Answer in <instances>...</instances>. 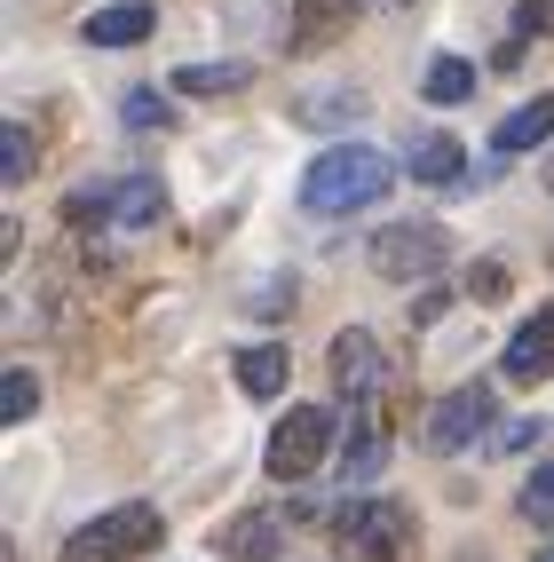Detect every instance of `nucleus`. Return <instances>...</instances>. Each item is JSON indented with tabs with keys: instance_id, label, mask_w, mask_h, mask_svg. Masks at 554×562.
<instances>
[{
	"instance_id": "nucleus-13",
	"label": "nucleus",
	"mask_w": 554,
	"mask_h": 562,
	"mask_svg": "<svg viewBox=\"0 0 554 562\" xmlns=\"http://www.w3.org/2000/svg\"><path fill=\"white\" fill-rule=\"evenodd\" d=\"M357 9H364V0H302V9H293L302 24H293L285 41H293V48H317V41H332V32H341Z\"/></svg>"
},
{
	"instance_id": "nucleus-14",
	"label": "nucleus",
	"mask_w": 554,
	"mask_h": 562,
	"mask_svg": "<svg viewBox=\"0 0 554 562\" xmlns=\"http://www.w3.org/2000/svg\"><path fill=\"white\" fill-rule=\"evenodd\" d=\"M467 151H460V135H420V151H412V182H428V191H443V182H460Z\"/></svg>"
},
{
	"instance_id": "nucleus-26",
	"label": "nucleus",
	"mask_w": 554,
	"mask_h": 562,
	"mask_svg": "<svg viewBox=\"0 0 554 562\" xmlns=\"http://www.w3.org/2000/svg\"><path fill=\"white\" fill-rule=\"evenodd\" d=\"M539 562H554V547H539Z\"/></svg>"
},
{
	"instance_id": "nucleus-3",
	"label": "nucleus",
	"mask_w": 554,
	"mask_h": 562,
	"mask_svg": "<svg viewBox=\"0 0 554 562\" xmlns=\"http://www.w3.org/2000/svg\"><path fill=\"white\" fill-rule=\"evenodd\" d=\"M381 278L396 285H420V278H443V261H452V231H436V222H388V231L364 246Z\"/></svg>"
},
{
	"instance_id": "nucleus-7",
	"label": "nucleus",
	"mask_w": 554,
	"mask_h": 562,
	"mask_svg": "<svg viewBox=\"0 0 554 562\" xmlns=\"http://www.w3.org/2000/svg\"><path fill=\"white\" fill-rule=\"evenodd\" d=\"M428 443L436 452H467V443H491V389H452L428 412Z\"/></svg>"
},
{
	"instance_id": "nucleus-11",
	"label": "nucleus",
	"mask_w": 554,
	"mask_h": 562,
	"mask_svg": "<svg viewBox=\"0 0 554 562\" xmlns=\"http://www.w3.org/2000/svg\"><path fill=\"white\" fill-rule=\"evenodd\" d=\"M546 135H554V95H531L523 111H507V120H499V135H491V159L507 167V159H523V151H539Z\"/></svg>"
},
{
	"instance_id": "nucleus-2",
	"label": "nucleus",
	"mask_w": 554,
	"mask_h": 562,
	"mask_svg": "<svg viewBox=\"0 0 554 562\" xmlns=\"http://www.w3.org/2000/svg\"><path fill=\"white\" fill-rule=\"evenodd\" d=\"M167 539V522H159V507H111V515H95V522H80V531L64 539V562H127V554H151Z\"/></svg>"
},
{
	"instance_id": "nucleus-19",
	"label": "nucleus",
	"mask_w": 554,
	"mask_h": 562,
	"mask_svg": "<svg viewBox=\"0 0 554 562\" xmlns=\"http://www.w3.org/2000/svg\"><path fill=\"white\" fill-rule=\"evenodd\" d=\"M357 111H364V95L357 88H341V95H302V103H293V120H357Z\"/></svg>"
},
{
	"instance_id": "nucleus-15",
	"label": "nucleus",
	"mask_w": 554,
	"mask_h": 562,
	"mask_svg": "<svg viewBox=\"0 0 554 562\" xmlns=\"http://www.w3.org/2000/svg\"><path fill=\"white\" fill-rule=\"evenodd\" d=\"M381 460H388V436L373 428V412H357L349 452H341V475H349V483H373V475H381Z\"/></svg>"
},
{
	"instance_id": "nucleus-25",
	"label": "nucleus",
	"mask_w": 554,
	"mask_h": 562,
	"mask_svg": "<svg viewBox=\"0 0 554 562\" xmlns=\"http://www.w3.org/2000/svg\"><path fill=\"white\" fill-rule=\"evenodd\" d=\"M523 443H539V420H507V428H491V452H523Z\"/></svg>"
},
{
	"instance_id": "nucleus-21",
	"label": "nucleus",
	"mask_w": 554,
	"mask_h": 562,
	"mask_svg": "<svg viewBox=\"0 0 554 562\" xmlns=\"http://www.w3.org/2000/svg\"><path fill=\"white\" fill-rule=\"evenodd\" d=\"M0 412H9V420H32V412H41V381H32V372H9V381H0Z\"/></svg>"
},
{
	"instance_id": "nucleus-23",
	"label": "nucleus",
	"mask_w": 554,
	"mask_h": 562,
	"mask_svg": "<svg viewBox=\"0 0 554 562\" xmlns=\"http://www.w3.org/2000/svg\"><path fill=\"white\" fill-rule=\"evenodd\" d=\"M0 175H9V182L32 175V135L24 127H0Z\"/></svg>"
},
{
	"instance_id": "nucleus-9",
	"label": "nucleus",
	"mask_w": 554,
	"mask_h": 562,
	"mask_svg": "<svg viewBox=\"0 0 554 562\" xmlns=\"http://www.w3.org/2000/svg\"><path fill=\"white\" fill-rule=\"evenodd\" d=\"M546 372H554V302L531 310L523 325L507 333V381H515V389H539Z\"/></svg>"
},
{
	"instance_id": "nucleus-24",
	"label": "nucleus",
	"mask_w": 554,
	"mask_h": 562,
	"mask_svg": "<svg viewBox=\"0 0 554 562\" xmlns=\"http://www.w3.org/2000/svg\"><path fill=\"white\" fill-rule=\"evenodd\" d=\"M475 302H499V293H507V261H475Z\"/></svg>"
},
{
	"instance_id": "nucleus-17",
	"label": "nucleus",
	"mask_w": 554,
	"mask_h": 562,
	"mask_svg": "<svg viewBox=\"0 0 554 562\" xmlns=\"http://www.w3.org/2000/svg\"><path fill=\"white\" fill-rule=\"evenodd\" d=\"M238 80H253L246 64H182L174 71V95H230Z\"/></svg>"
},
{
	"instance_id": "nucleus-1",
	"label": "nucleus",
	"mask_w": 554,
	"mask_h": 562,
	"mask_svg": "<svg viewBox=\"0 0 554 562\" xmlns=\"http://www.w3.org/2000/svg\"><path fill=\"white\" fill-rule=\"evenodd\" d=\"M388 182H396L388 151H373V143H332V151H317V167L302 175V206L325 214V222H341L357 206H381Z\"/></svg>"
},
{
	"instance_id": "nucleus-10",
	"label": "nucleus",
	"mask_w": 554,
	"mask_h": 562,
	"mask_svg": "<svg viewBox=\"0 0 554 562\" xmlns=\"http://www.w3.org/2000/svg\"><path fill=\"white\" fill-rule=\"evenodd\" d=\"M80 32H88V48H135V41L159 32V9L151 0H111V9H95Z\"/></svg>"
},
{
	"instance_id": "nucleus-4",
	"label": "nucleus",
	"mask_w": 554,
	"mask_h": 562,
	"mask_svg": "<svg viewBox=\"0 0 554 562\" xmlns=\"http://www.w3.org/2000/svg\"><path fill=\"white\" fill-rule=\"evenodd\" d=\"M325 452H332V412H325V404H293L285 420L270 428V475H278V483L317 475Z\"/></svg>"
},
{
	"instance_id": "nucleus-20",
	"label": "nucleus",
	"mask_w": 554,
	"mask_h": 562,
	"mask_svg": "<svg viewBox=\"0 0 554 562\" xmlns=\"http://www.w3.org/2000/svg\"><path fill=\"white\" fill-rule=\"evenodd\" d=\"M515 507H523V522H554V460L531 468V483H523V499H515Z\"/></svg>"
},
{
	"instance_id": "nucleus-18",
	"label": "nucleus",
	"mask_w": 554,
	"mask_h": 562,
	"mask_svg": "<svg viewBox=\"0 0 554 562\" xmlns=\"http://www.w3.org/2000/svg\"><path fill=\"white\" fill-rule=\"evenodd\" d=\"M238 389L246 396H278L285 389V349H246L238 357Z\"/></svg>"
},
{
	"instance_id": "nucleus-12",
	"label": "nucleus",
	"mask_w": 554,
	"mask_h": 562,
	"mask_svg": "<svg viewBox=\"0 0 554 562\" xmlns=\"http://www.w3.org/2000/svg\"><path fill=\"white\" fill-rule=\"evenodd\" d=\"M230 562H270L278 547H285V531H278V515H238V522H222V539H214Z\"/></svg>"
},
{
	"instance_id": "nucleus-8",
	"label": "nucleus",
	"mask_w": 554,
	"mask_h": 562,
	"mask_svg": "<svg viewBox=\"0 0 554 562\" xmlns=\"http://www.w3.org/2000/svg\"><path fill=\"white\" fill-rule=\"evenodd\" d=\"M404 522H412V515L388 499V507H349L341 522H332V531H341V547H349L357 562H396V554H404V539H412Z\"/></svg>"
},
{
	"instance_id": "nucleus-5",
	"label": "nucleus",
	"mask_w": 554,
	"mask_h": 562,
	"mask_svg": "<svg viewBox=\"0 0 554 562\" xmlns=\"http://www.w3.org/2000/svg\"><path fill=\"white\" fill-rule=\"evenodd\" d=\"M159 206H167V191L151 175H120V182H95V191L71 199L80 222H111V231H143V222H159Z\"/></svg>"
},
{
	"instance_id": "nucleus-16",
	"label": "nucleus",
	"mask_w": 554,
	"mask_h": 562,
	"mask_svg": "<svg viewBox=\"0 0 554 562\" xmlns=\"http://www.w3.org/2000/svg\"><path fill=\"white\" fill-rule=\"evenodd\" d=\"M420 95H428V103H467V95H475V64L436 56V64L420 71Z\"/></svg>"
},
{
	"instance_id": "nucleus-22",
	"label": "nucleus",
	"mask_w": 554,
	"mask_h": 562,
	"mask_svg": "<svg viewBox=\"0 0 554 562\" xmlns=\"http://www.w3.org/2000/svg\"><path fill=\"white\" fill-rule=\"evenodd\" d=\"M120 120H127V127H151V135H159V127H167V95H151V88H135V95L120 103Z\"/></svg>"
},
{
	"instance_id": "nucleus-6",
	"label": "nucleus",
	"mask_w": 554,
	"mask_h": 562,
	"mask_svg": "<svg viewBox=\"0 0 554 562\" xmlns=\"http://www.w3.org/2000/svg\"><path fill=\"white\" fill-rule=\"evenodd\" d=\"M381 381H388L381 333H364V325H349L341 341H332V389H341V404H357V412H373Z\"/></svg>"
}]
</instances>
